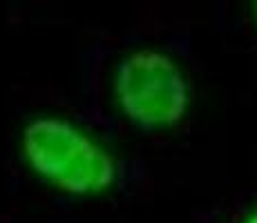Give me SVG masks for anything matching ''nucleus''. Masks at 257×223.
<instances>
[{
	"mask_svg": "<svg viewBox=\"0 0 257 223\" xmlns=\"http://www.w3.org/2000/svg\"><path fill=\"white\" fill-rule=\"evenodd\" d=\"M29 167L70 194H101L121 178V163L85 132L61 118H36L23 132Z\"/></svg>",
	"mask_w": 257,
	"mask_h": 223,
	"instance_id": "f257e3e1",
	"label": "nucleus"
},
{
	"mask_svg": "<svg viewBox=\"0 0 257 223\" xmlns=\"http://www.w3.org/2000/svg\"><path fill=\"white\" fill-rule=\"evenodd\" d=\"M114 96L123 116L143 132L175 127L190 105L184 72L155 49H139L123 58L114 74Z\"/></svg>",
	"mask_w": 257,
	"mask_h": 223,
	"instance_id": "f03ea898",
	"label": "nucleus"
},
{
	"mask_svg": "<svg viewBox=\"0 0 257 223\" xmlns=\"http://www.w3.org/2000/svg\"><path fill=\"white\" fill-rule=\"evenodd\" d=\"M246 223H257V212H255V214H253V216H250V219H248V221H246Z\"/></svg>",
	"mask_w": 257,
	"mask_h": 223,
	"instance_id": "7ed1b4c3",
	"label": "nucleus"
},
{
	"mask_svg": "<svg viewBox=\"0 0 257 223\" xmlns=\"http://www.w3.org/2000/svg\"><path fill=\"white\" fill-rule=\"evenodd\" d=\"M253 7H255V21H257V0L253 3Z\"/></svg>",
	"mask_w": 257,
	"mask_h": 223,
	"instance_id": "20e7f679",
	"label": "nucleus"
}]
</instances>
